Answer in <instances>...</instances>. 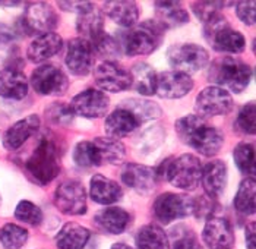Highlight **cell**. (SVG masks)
Masks as SVG:
<instances>
[{
    "label": "cell",
    "mask_w": 256,
    "mask_h": 249,
    "mask_svg": "<svg viewBox=\"0 0 256 249\" xmlns=\"http://www.w3.org/2000/svg\"><path fill=\"white\" fill-rule=\"evenodd\" d=\"M92 142L96 144V147L98 150L102 164H106V163L107 164H118L124 160L126 148H124L123 142L118 141V138L98 136V138H94Z\"/></svg>",
    "instance_id": "f546056e"
},
{
    "label": "cell",
    "mask_w": 256,
    "mask_h": 249,
    "mask_svg": "<svg viewBox=\"0 0 256 249\" xmlns=\"http://www.w3.org/2000/svg\"><path fill=\"white\" fill-rule=\"evenodd\" d=\"M62 47H63L62 37L54 33H47V34L38 36L30 44L26 50V58L32 63H42L60 53Z\"/></svg>",
    "instance_id": "44dd1931"
},
{
    "label": "cell",
    "mask_w": 256,
    "mask_h": 249,
    "mask_svg": "<svg viewBox=\"0 0 256 249\" xmlns=\"http://www.w3.org/2000/svg\"><path fill=\"white\" fill-rule=\"evenodd\" d=\"M255 177H246L240 183L234 198V207L238 212L246 215L255 214Z\"/></svg>",
    "instance_id": "836d02e7"
},
{
    "label": "cell",
    "mask_w": 256,
    "mask_h": 249,
    "mask_svg": "<svg viewBox=\"0 0 256 249\" xmlns=\"http://www.w3.org/2000/svg\"><path fill=\"white\" fill-rule=\"evenodd\" d=\"M58 5L66 12H78L79 15L96 8L94 3H91V2H59Z\"/></svg>",
    "instance_id": "f6af8a7d"
},
{
    "label": "cell",
    "mask_w": 256,
    "mask_h": 249,
    "mask_svg": "<svg viewBox=\"0 0 256 249\" xmlns=\"http://www.w3.org/2000/svg\"><path fill=\"white\" fill-rule=\"evenodd\" d=\"M233 3H220V2H196L192 3V11L195 12L198 20H200L202 22H206L208 20H211L212 17H216L220 14L221 8L226 6H232Z\"/></svg>",
    "instance_id": "60d3db41"
},
{
    "label": "cell",
    "mask_w": 256,
    "mask_h": 249,
    "mask_svg": "<svg viewBox=\"0 0 256 249\" xmlns=\"http://www.w3.org/2000/svg\"><path fill=\"white\" fill-rule=\"evenodd\" d=\"M54 205L66 215H82L86 212V192L76 179L63 180L54 192Z\"/></svg>",
    "instance_id": "ba28073f"
},
{
    "label": "cell",
    "mask_w": 256,
    "mask_h": 249,
    "mask_svg": "<svg viewBox=\"0 0 256 249\" xmlns=\"http://www.w3.org/2000/svg\"><path fill=\"white\" fill-rule=\"evenodd\" d=\"M76 30L82 36L80 39L86 40V41H92L97 39L100 34L104 33V18L102 14L97 11L96 8L79 15L76 21Z\"/></svg>",
    "instance_id": "1f68e13d"
},
{
    "label": "cell",
    "mask_w": 256,
    "mask_h": 249,
    "mask_svg": "<svg viewBox=\"0 0 256 249\" xmlns=\"http://www.w3.org/2000/svg\"><path fill=\"white\" fill-rule=\"evenodd\" d=\"M200 182L208 198L217 199L227 186V166L221 160H214L202 166Z\"/></svg>",
    "instance_id": "ffe728a7"
},
{
    "label": "cell",
    "mask_w": 256,
    "mask_h": 249,
    "mask_svg": "<svg viewBox=\"0 0 256 249\" xmlns=\"http://www.w3.org/2000/svg\"><path fill=\"white\" fill-rule=\"evenodd\" d=\"M204 33L206 41L217 52L238 55L246 49V40L243 34L233 30L228 21L220 14L205 22Z\"/></svg>",
    "instance_id": "8992f818"
},
{
    "label": "cell",
    "mask_w": 256,
    "mask_h": 249,
    "mask_svg": "<svg viewBox=\"0 0 256 249\" xmlns=\"http://www.w3.org/2000/svg\"><path fill=\"white\" fill-rule=\"evenodd\" d=\"M132 77V85L135 91L142 96H152L156 94V84H157V74L156 71L146 63H136L129 71Z\"/></svg>",
    "instance_id": "f1b7e54d"
},
{
    "label": "cell",
    "mask_w": 256,
    "mask_h": 249,
    "mask_svg": "<svg viewBox=\"0 0 256 249\" xmlns=\"http://www.w3.org/2000/svg\"><path fill=\"white\" fill-rule=\"evenodd\" d=\"M31 85L41 96H63L69 88V79L54 65H42L31 75Z\"/></svg>",
    "instance_id": "7c38bea8"
},
{
    "label": "cell",
    "mask_w": 256,
    "mask_h": 249,
    "mask_svg": "<svg viewBox=\"0 0 256 249\" xmlns=\"http://www.w3.org/2000/svg\"><path fill=\"white\" fill-rule=\"evenodd\" d=\"M60 151L58 144L50 138H41L37 148L25 161V170L41 186L48 185L60 173Z\"/></svg>",
    "instance_id": "7a4b0ae2"
},
{
    "label": "cell",
    "mask_w": 256,
    "mask_h": 249,
    "mask_svg": "<svg viewBox=\"0 0 256 249\" xmlns=\"http://www.w3.org/2000/svg\"><path fill=\"white\" fill-rule=\"evenodd\" d=\"M40 129V117L37 115L26 116L25 119H20L16 123H14L9 129L3 134V145L9 151H15L20 148L32 135H36Z\"/></svg>",
    "instance_id": "d6986e66"
},
{
    "label": "cell",
    "mask_w": 256,
    "mask_h": 249,
    "mask_svg": "<svg viewBox=\"0 0 256 249\" xmlns=\"http://www.w3.org/2000/svg\"><path fill=\"white\" fill-rule=\"evenodd\" d=\"M173 249H204L199 243L194 231L186 230V233L178 234V237L173 242Z\"/></svg>",
    "instance_id": "ee69618b"
},
{
    "label": "cell",
    "mask_w": 256,
    "mask_h": 249,
    "mask_svg": "<svg viewBox=\"0 0 256 249\" xmlns=\"http://www.w3.org/2000/svg\"><path fill=\"white\" fill-rule=\"evenodd\" d=\"M28 94V79L15 68L0 71V97L9 100H22Z\"/></svg>",
    "instance_id": "7402d4cb"
},
{
    "label": "cell",
    "mask_w": 256,
    "mask_h": 249,
    "mask_svg": "<svg viewBox=\"0 0 256 249\" xmlns=\"http://www.w3.org/2000/svg\"><path fill=\"white\" fill-rule=\"evenodd\" d=\"M15 217L16 220L24 221L31 226H38L42 221V211L40 210L38 205H36L31 201H20L15 208Z\"/></svg>",
    "instance_id": "ab89813d"
},
{
    "label": "cell",
    "mask_w": 256,
    "mask_h": 249,
    "mask_svg": "<svg viewBox=\"0 0 256 249\" xmlns=\"http://www.w3.org/2000/svg\"><path fill=\"white\" fill-rule=\"evenodd\" d=\"M154 215L158 221L168 224L174 220L188 217L194 212V199L188 195L166 192L161 193L152 205Z\"/></svg>",
    "instance_id": "9c48e42d"
},
{
    "label": "cell",
    "mask_w": 256,
    "mask_h": 249,
    "mask_svg": "<svg viewBox=\"0 0 256 249\" xmlns=\"http://www.w3.org/2000/svg\"><path fill=\"white\" fill-rule=\"evenodd\" d=\"M162 176L173 186L183 191H194L200 183L202 164L200 160L192 154H183L176 158H168L162 163L161 172Z\"/></svg>",
    "instance_id": "5b68a950"
},
{
    "label": "cell",
    "mask_w": 256,
    "mask_h": 249,
    "mask_svg": "<svg viewBox=\"0 0 256 249\" xmlns=\"http://www.w3.org/2000/svg\"><path fill=\"white\" fill-rule=\"evenodd\" d=\"M167 59L172 68L189 75L204 69L210 62V55L198 44H176L167 50Z\"/></svg>",
    "instance_id": "52a82bcc"
},
{
    "label": "cell",
    "mask_w": 256,
    "mask_h": 249,
    "mask_svg": "<svg viewBox=\"0 0 256 249\" xmlns=\"http://www.w3.org/2000/svg\"><path fill=\"white\" fill-rule=\"evenodd\" d=\"M237 6V17L246 25H254L256 21L255 17V2H238Z\"/></svg>",
    "instance_id": "7bdbcfd3"
},
{
    "label": "cell",
    "mask_w": 256,
    "mask_h": 249,
    "mask_svg": "<svg viewBox=\"0 0 256 249\" xmlns=\"http://www.w3.org/2000/svg\"><path fill=\"white\" fill-rule=\"evenodd\" d=\"M122 180L126 186L139 193H150L157 188L158 173L148 166L128 163L122 169Z\"/></svg>",
    "instance_id": "e0dca14e"
},
{
    "label": "cell",
    "mask_w": 256,
    "mask_h": 249,
    "mask_svg": "<svg viewBox=\"0 0 256 249\" xmlns=\"http://www.w3.org/2000/svg\"><path fill=\"white\" fill-rule=\"evenodd\" d=\"M59 25V17L53 8L44 2L31 3L22 18V30L28 36L31 34H47Z\"/></svg>",
    "instance_id": "30bf717a"
},
{
    "label": "cell",
    "mask_w": 256,
    "mask_h": 249,
    "mask_svg": "<svg viewBox=\"0 0 256 249\" xmlns=\"http://www.w3.org/2000/svg\"><path fill=\"white\" fill-rule=\"evenodd\" d=\"M110 249H134V248H130L129 245H126V243H114L113 246Z\"/></svg>",
    "instance_id": "681fc988"
},
{
    "label": "cell",
    "mask_w": 256,
    "mask_h": 249,
    "mask_svg": "<svg viewBox=\"0 0 256 249\" xmlns=\"http://www.w3.org/2000/svg\"><path fill=\"white\" fill-rule=\"evenodd\" d=\"M120 107L128 109L130 113H134L135 117L138 119L140 123L157 119L161 116V109L160 106L156 104L154 101L150 100H140V98H130V100H124L120 103Z\"/></svg>",
    "instance_id": "d6a6232c"
},
{
    "label": "cell",
    "mask_w": 256,
    "mask_h": 249,
    "mask_svg": "<svg viewBox=\"0 0 256 249\" xmlns=\"http://www.w3.org/2000/svg\"><path fill=\"white\" fill-rule=\"evenodd\" d=\"M90 195L94 202L101 205H110L118 202L123 195V191L118 182L102 174H94L90 183Z\"/></svg>",
    "instance_id": "603a6c76"
},
{
    "label": "cell",
    "mask_w": 256,
    "mask_h": 249,
    "mask_svg": "<svg viewBox=\"0 0 256 249\" xmlns=\"http://www.w3.org/2000/svg\"><path fill=\"white\" fill-rule=\"evenodd\" d=\"M96 85L107 93H120L132 85L130 72L118 62H102L94 71Z\"/></svg>",
    "instance_id": "4fadbf2b"
},
{
    "label": "cell",
    "mask_w": 256,
    "mask_h": 249,
    "mask_svg": "<svg viewBox=\"0 0 256 249\" xmlns=\"http://www.w3.org/2000/svg\"><path fill=\"white\" fill-rule=\"evenodd\" d=\"M176 134L183 144L205 157L218 154L224 145V134L199 116H184L176 120Z\"/></svg>",
    "instance_id": "6da1fadb"
},
{
    "label": "cell",
    "mask_w": 256,
    "mask_h": 249,
    "mask_svg": "<svg viewBox=\"0 0 256 249\" xmlns=\"http://www.w3.org/2000/svg\"><path fill=\"white\" fill-rule=\"evenodd\" d=\"M202 239L210 249H232L234 243L233 227L226 218L211 217L204 227Z\"/></svg>",
    "instance_id": "ac0fdd59"
},
{
    "label": "cell",
    "mask_w": 256,
    "mask_h": 249,
    "mask_svg": "<svg viewBox=\"0 0 256 249\" xmlns=\"http://www.w3.org/2000/svg\"><path fill=\"white\" fill-rule=\"evenodd\" d=\"M28 240V231L15 223H8L0 229V242L4 249H20Z\"/></svg>",
    "instance_id": "8d00e7d4"
},
{
    "label": "cell",
    "mask_w": 256,
    "mask_h": 249,
    "mask_svg": "<svg viewBox=\"0 0 256 249\" xmlns=\"http://www.w3.org/2000/svg\"><path fill=\"white\" fill-rule=\"evenodd\" d=\"M104 12L112 21L123 28H132L139 20L138 5L129 0H116V2H104Z\"/></svg>",
    "instance_id": "484cf974"
},
{
    "label": "cell",
    "mask_w": 256,
    "mask_h": 249,
    "mask_svg": "<svg viewBox=\"0 0 256 249\" xmlns=\"http://www.w3.org/2000/svg\"><path fill=\"white\" fill-rule=\"evenodd\" d=\"M206 77L210 82L217 84L216 87L227 88L232 93H242L250 82L252 68L240 59L220 58L210 65Z\"/></svg>",
    "instance_id": "277c9868"
},
{
    "label": "cell",
    "mask_w": 256,
    "mask_h": 249,
    "mask_svg": "<svg viewBox=\"0 0 256 249\" xmlns=\"http://www.w3.org/2000/svg\"><path fill=\"white\" fill-rule=\"evenodd\" d=\"M47 119L56 125H68L72 122L74 113L70 107L64 103H53L47 110H46Z\"/></svg>",
    "instance_id": "b9f144b4"
},
{
    "label": "cell",
    "mask_w": 256,
    "mask_h": 249,
    "mask_svg": "<svg viewBox=\"0 0 256 249\" xmlns=\"http://www.w3.org/2000/svg\"><path fill=\"white\" fill-rule=\"evenodd\" d=\"M140 122L135 117L134 113H130L128 109L124 107H120L107 116L106 119V134L112 138H122V136H126V135L132 134L136 128H139Z\"/></svg>",
    "instance_id": "cb8c5ba5"
},
{
    "label": "cell",
    "mask_w": 256,
    "mask_h": 249,
    "mask_svg": "<svg viewBox=\"0 0 256 249\" xmlns=\"http://www.w3.org/2000/svg\"><path fill=\"white\" fill-rule=\"evenodd\" d=\"M234 129L243 135H254L256 131V107L255 103L244 104L234 122Z\"/></svg>",
    "instance_id": "f35d334b"
},
{
    "label": "cell",
    "mask_w": 256,
    "mask_h": 249,
    "mask_svg": "<svg viewBox=\"0 0 256 249\" xmlns=\"http://www.w3.org/2000/svg\"><path fill=\"white\" fill-rule=\"evenodd\" d=\"M158 25L164 30L178 28L189 22V14L178 2H156Z\"/></svg>",
    "instance_id": "d4e9b609"
},
{
    "label": "cell",
    "mask_w": 256,
    "mask_h": 249,
    "mask_svg": "<svg viewBox=\"0 0 256 249\" xmlns=\"http://www.w3.org/2000/svg\"><path fill=\"white\" fill-rule=\"evenodd\" d=\"M90 44L92 46L94 55L106 59V62H112V59L120 56V46H118V40L106 33L100 34L98 37L92 40Z\"/></svg>",
    "instance_id": "74e56055"
},
{
    "label": "cell",
    "mask_w": 256,
    "mask_h": 249,
    "mask_svg": "<svg viewBox=\"0 0 256 249\" xmlns=\"http://www.w3.org/2000/svg\"><path fill=\"white\" fill-rule=\"evenodd\" d=\"M16 40V33L6 24H0V50L9 47Z\"/></svg>",
    "instance_id": "bcb514c9"
},
{
    "label": "cell",
    "mask_w": 256,
    "mask_h": 249,
    "mask_svg": "<svg viewBox=\"0 0 256 249\" xmlns=\"http://www.w3.org/2000/svg\"><path fill=\"white\" fill-rule=\"evenodd\" d=\"M20 2H0V6H6V8H15V6H20Z\"/></svg>",
    "instance_id": "c3c4849f"
},
{
    "label": "cell",
    "mask_w": 256,
    "mask_h": 249,
    "mask_svg": "<svg viewBox=\"0 0 256 249\" xmlns=\"http://www.w3.org/2000/svg\"><path fill=\"white\" fill-rule=\"evenodd\" d=\"M66 66L68 69L76 75V77H85L91 72L96 55L92 50V46L90 41L84 39H72L68 43V52H66Z\"/></svg>",
    "instance_id": "9a60e30c"
},
{
    "label": "cell",
    "mask_w": 256,
    "mask_h": 249,
    "mask_svg": "<svg viewBox=\"0 0 256 249\" xmlns=\"http://www.w3.org/2000/svg\"><path fill=\"white\" fill-rule=\"evenodd\" d=\"M234 103L232 96L216 85L204 88L195 100V112L199 117H212V116L227 115L232 112Z\"/></svg>",
    "instance_id": "8fae6325"
},
{
    "label": "cell",
    "mask_w": 256,
    "mask_h": 249,
    "mask_svg": "<svg viewBox=\"0 0 256 249\" xmlns=\"http://www.w3.org/2000/svg\"><path fill=\"white\" fill-rule=\"evenodd\" d=\"M91 237L90 230L76 223H68L56 236V246L59 249H84Z\"/></svg>",
    "instance_id": "83f0119b"
},
{
    "label": "cell",
    "mask_w": 256,
    "mask_h": 249,
    "mask_svg": "<svg viewBox=\"0 0 256 249\" xmlns=\"http://www.w3.org/2000/svg\"><path fill=\"white\" fill-rule=\"evenodd\" d=\"M234 161H236L238 170L250 177H255L256 167H255V147L254 144L249 142H240L234 148Z\"/></svg>",
    "instance_id": "d590c367"
},
{
    "label": "cell",
    "mask_w": 256,
    "mask_h": 249,
    "mask_svg": "<svg viewBox=\"0 0 256 249\" xmlns=\"http://www.w3.org/2000/svg\"><path fill=\"white\" fill-rule=\"evenodd\" d=\"M69 107L74 115L86 119H98L107 115L110 107V100L104 93L90 88L74 97Z\"/></svg>",
    "instance_id": "5bb4252c"
},
{
    "label": "cell",
    "mask_w": 256,
    "mask_h": 249,
    "mask_svg": "<svg viewBox=\"0 0 256 249\" xmlns=\"http://www.w3.org/2000/svg\"><path fill=\"white\" fill-rule=\"evenodd\" d=\"M94 220L101 230L110 234H120L128 229L130 223V214L118 207H107L98 211Z\"/></svg>",
    "instance_id": "4316f807"
},
{
    "label": "cell",
    "mask_w": 256,
    "mask_h": 249,
    "mask_svg": "<svg viewBox=\"0 0 256 249\" xmlns=\"http://www.w3.org/2000/svg\"><path fill=\"white\" fill-rule=\"evenodd\" d=\"M164 28H161L156 21H145L139 25H134L128 31L120 33L118 46L128 56H145L151 55L161 44Z\"/></svg>",
    "instance_id": "3957f363"
},
{
    "label": "cell",
    "mask_w": 256,
    "mask_h": 249,
    "mask_svg": "<svg viewBox=\"0 0 256 249\" xmlns=\"http://www.w3.org/2000/svg\"><path fill=\"white\" fill-rule=\"evenodd\" d=\"M194 90V81L190 75L178 71H167L157 75L156 94L161 98L176 100L188 96Z\"/></svg>",
    "instance_id": "2e32d148"
},
{
    "label": "cell",
    "mask_w": 256,
    "mask_h": 249,
    "mask_svg": "<svg viewBox=\"0 0 256 249\" xmlns=\"http://www.w3.org/2000/svg\"><path fill=\"white\" fill-rule=\"evenodd\" d=\"M256 224L255 223H250L248 224L246 227V243H248V248L255 249L256 248Z\"/></svg>",
    "instance_id": "7dc6e473"
},
{
    "label": "cell",
    "mask_w": 256,
    "mask_h": 249,
    "mask_svg": "<svg viewBox=\"0 0 256 249\" xmlns=\"http://www.w3.org/2000/svg\"><path fill=\"white\" fill-rule=\"evenodd\" d=\"M74 160L79 167L90 169V167H98L101 166L98 150L92 141H80L76 144L74 150Z\"/></svg>",
    "instance_id": "e575fe53"
},
{
    "label": "cell",
    "mask_w": 256,
    "mask_h": 249,
    "mask_svg": "<svg viewBox=\"0 0 256 249\" xmlns=\"http://www.w3.org/2000/svg\"><path fill=\"white\" fill-rule=\"evenodd\" d=\"M139 249H170L166 231L157 224H145L136 233Z\"/></svg>",
    "instance_id": "4dcf8cb0"
}]
</instances>
